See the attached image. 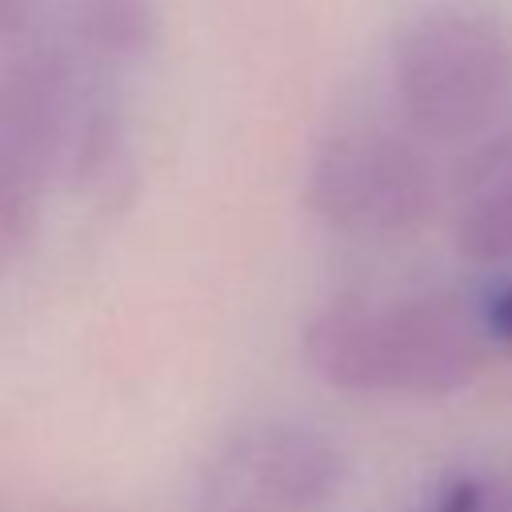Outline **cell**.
Segmentation results:
<instances>
[{
  "label": "cell",
  "instance_id": "3957f363",
  "mask_svg": "<svg viewBox=\"0 0 512 512\" xmlns=\"http://www.w3.org/2000/svg\"><path fill=\"white\" fill-rule=\"evenodd\" d=\"M304 204L360 240L412 236L436 208V172L416 136L360 124L332 132L308 160Z\"/></svg>",
  "mask_w": 512,
  "mask_h": 512
},
{
  "label": "cell",
  "instance_id": "7c38bea8",
  "mask_svg": "<svg viewBox=\"0 0 512 512\" xmlns=\"http://www.w3.org/2000/svg\"><path fill=\"white\" fill-rule=\"evenodd\" d=\"M476 512H512V476H484Z\"/></svg>",
  "mask_w": 512,
  "mask_h": 512
},
{
  "label": "cell",
  "instance_id": "7a4b0ae2",
  "mask_svg": "<svg viewBox=\"0 0 512 512\" xmlns=\"http://www.w3.org/2000/svg\"><path fill=\"white\" fill-rule=\"evenodd\" d=\"M388 84L408 136L472 144L512 104V36L492 16L432 8L400 28Z\"/></svg>",
  "mask_w": 512,
  "mask_h": 512
},
{
  "label": "cell",
  "instance_id": "9c48e42d",
  "mask_svg": "<svg viewBox=\"0 0 512 512\" xmlns=\"http://www.w3.org/2000/svg\"><path fill=\"white\" fill-rule=\"evenodd\" d=\"M468 304H472V316H476L488 348L512 352V276H508V268L492 272Z\"/></svg>",
  "mask_w": 512,
  "mask_h": 512
},
{
  "label": "cell",
  "instance_id": "ba28073f",
  "mask_svg": "<svg viewBox=\"0 0 512 512\" xmlns=\"http://www.w3.org/2000/svg\"><path fill=\"white\" fill-rule=\"evenodd\" d=\"M40 228V188L0 160V280L28 256Z\"/></svg>",
  "mask_w": 512,
  "mask_h": 512
},
{
  "label": "cell",
  "instance_id": "52a82bcc",
  "mask_svg": "<svg viewBox=\"0 0 512 512\" xmlns=\"http://www.w3.org/2000/svg\"><path fill=\"white\" fill-rule=\"evenodd\" d=\"M76 40L104 60L140 56L152 36L148 0H76Z\"/></svg>",
  "mask_w": 512,
  "mask_h": 512
},
{
  "label": "cell",
  "instance_id": "6da1fadb",
  "mask_svg": "<svg viewBox=\"0 0 512 512\" xmlns=\"http://www.w3.org/2000/svg\"><path fill=\"white\" fill-rule=\"evenodd\" d=\"M308 368L348 396L444 400L480 380L492 348L464 296L340 300L300 336Z\"/></svg>",
  "mask_w": 512,
  "mask_h": 512
},
{
  "label": "cell",
  "instance_id": "4fadbf2b",
  "mask_svg": "<svg viewBox=\"0 0 512 512\" xmlns=\"http://www.w3.org/2000/svg\"><path fill=\"white\" fill-rule=\"evenodd\" d=\"M224 512H252V508H224Z\"/></svg>",
  "mask_w": 512,
  "mask_h": 512
},
{
  "label": "cell",
  "instance_id": "8992f818",
  "mask_svg": "<svg viewBox=\"0 0 512 512\" xmlns=\"http://www.w3.org/2000/svg\"><path fill=\"white\" fill-rule=\"evenodd\" d=\"M452 244L476 268H512V168L468 192L452 220Z\"/></svg>",
  "mask_w": 512,
  "mask_h": 512
},
{
  "label": "cell",
  "instance_id": "5b68a950",
  "mask_svg": "<svg viewBox=\"0 0 512 512\" xmlns=\"http://www.w3.org/2000/svg\"><path fill=\"white\" fill-rule=\"evenodd\" d=\"M232 472L276 512H316L340 496L348 460L324 432L296 420H276L236 444Z\"/></svg>",
  "mask_w": 512,
  "mask_h": 512
},
{
  "label": "cell",
  "instance_id": "277c9868",
  "mask_svg": "<svg viewBox=\"0 0 512 512\" xmlns=\"http://www.w3.org/2000/svg\"><path fill=\"white\" fill-rule=\"evenodd\" d=\"M108 104L68 52H16L0 68V160L40 192L72 184L84 136Z\"/></svg>",
  "mask_w": 512,
  "mask_h": 512
},
{
  "label": "cell",
  "instance_id": "30bf717a",
  "mask_svg": "<svg viewBox=\"0 0 512 512\" xmlns=\"http://www.w3.org/2000/svg\"><path fill=\"white\" fill-rule=\"evenodd\" d=\"M480 492H484V476L480 472H460V476H452L436 488V496L428 500L424 512H476Z\"/></svg>",
  "mask_w": 512,
  "mask_h": 512
},
{
  "label": "cell",
  "instance_id": "8fae6325",
  "mask_svg": "<svg viewBox=\"0 0 512 512\" xmlns=\"http://www.w3.org/2000/svg\"><path fill=\"white\" fill-rule=\"evenodd\" d=\"M36 4H40V0H0V40L24 32V28L32 24Z\"/></svg>",
  "mask_w": 512,
  "mask_h": 512
}]
</instances>
